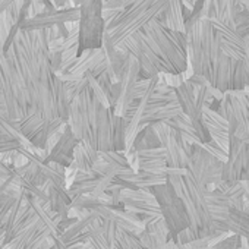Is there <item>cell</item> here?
Segmentation results:
<instances>
[{"instance_id": "1", "label": "cell", "mask_w": 249, "mask_h": 249, "mask_svg": "<svg viewBox=\"0 0 249 249\" xmlns=\"http://www.w3.org/2000/svg\"><path fill=\"white\" fill-rule=\"evenodd\" d=\"M188 43V66L194 75L202 76L208 85L221 94L246 89L243 60H233L224 54L211 22L192 14L185 22Z\"/></svg>"}, {"instance_id": "2", "label": "cell", "mask_w": 249, "mask_h": 249, "mask_svg": "<svg viewBox=\"0 0 249 249\" xmlns=\"http://www.w3.org/2000/svg\"><path fill=\"white\" fill-rule=\"evenodd\" d=\"M166 182L175 189L176 195L182 199L188 218L189 230L194 233L195 239L215 236L213 231V218L208 208L207 194L208 188L204 186L191 172L166 169Z\"/></svg>"}, {"instance_id": "3", "label": "cell", "mask_w": 249, "mask_h": 249, "mask_svg": "<svg viewBox=\"0 0 249 249\" xmlns=\"http://www.w3.org/2000/svg\"><path fill=\"white\" fill-rule=\"evenodd\" d=\"M154 54L164 65L166 73L182 75L188 69V43L185 33L173 31L159 21L148 22L142 30Z\"/></svg>"}, {"instance_id": "4", "label": "cell", "mask_w": 249, "mask_h": 249, "mask_svg": "<svg viewBox=\"0 0 249 249\" xmlns=\"http://www.w3.org/2000/svg\"><path fill=\"white\" fill-rule=\"evenodd\" d=\"M166 9L167 0H137L106 25V33L108 34L113 46L117 49L123 41L141 31L148 22L154 19L157 21Z\"/></svg>"}, {"instance_id": "5", "label": "cell", "mask_w": 249, "mask_h": 249, "mask_svg": "<svg viewBox=\"0 0 249 249\" xmlns=\"http://www.w3.org/2000/svg\"><path fill=\"white\" fill-rule=\"evenodd\" d=\"M104 0H81L78 19V56L85 50L101 49L106 24L103 19Z\"/></svg>"}, {"instance_id": "6", "label": "cell", "mask_w": 249, "mask_h": 249, "mask_svg": "<svg viewBox=\"0 0 249 249\" xmlns=\"http://www.w3.org/2000/svg\"><path fill=\"white\" fill-rule=\"evenodd\" d=\"M150 192L154 195V198L160 207L161 217L169 230V237H170V240H173L182 230L189 227V218H188L186 208H185L182 199L176 195L175 189L167 182L163 185L150 188Z\"/></svg>"}, {"instance_id": "7", "label": "cell", "mask_w": 249, "mask_h": 249, "mask_svg": "<svg viewBox=\"0 0 249 249\" xmlns=\"http://www.w3.org/2000/svg\"><path fill=\"white\" fill-rule=\"evenodd\" d=\"M223 161L207 153L201 144L191 147V156L186 170L191 172L204 186L211 188L221 182Z\"/></svg>"}, {"instance_id": "8", "label": "cell", "mask_w": 249, "mask_h": 249, "mask_svg": "<svg viewBox=\"0 0 249 249\" xmlns=\"http://www.w3.org/2000/svg\"><path fill=\"white\" fill-rule=\"evenodd\" d=\"M248 159H249V144L234 137H230L227 160L223 164L221 180L229 183L230 186L237 182H242V175L245 172Z\"/></svg>"}, {"instance_id": "9", "label": "cell", "mask_w": 249, "mask_h": 249, "mask_svg": "<svg viewBox=\"0 0 249 249\" xmlns=\"http://www.w3.org/2000/svg\"><path fill=\"white\" fill-rule=\"evenodd\" d=\"M79 19V9L75 6L56 9L52 12H41L38 15L30 17L21 22V31H40V30H50L56 28L63 24H75Z\"/></svg>"}, {"instance_id": "10", "label": "cell", "mask_w": 249, "mask_h": 249, "mask_svg": "<svg viewBox=\"0 0 249 249\" xmlns=\"http://www.w3.org/2000/svg\"><path fill=\"white\" fill-rule=\"evenodd\" d=\"M210 21V19H208ZM215 36L218 38V44L226 56H229L233 60H243L245 57V41L242 37L237 36V33L227 25L218 22V21H210Z\"/></svg>"}, {"instance_id": "11", "label": "cell", "mask_w": 249, "mask_h": 249, "mask_svg": "<svg viewBox=\"0 0 249 249\" xmlns=\"http://www.w3.org/2000/svg\"><path fill=\"white\" fill-rule=\"evenodd\" d=\"M202 120L204 126L207 128L211 141H214L217 145H220L226 153L229 150V124L227 120L220 116L215 110H211L210 107L204 106L202 108Z\"/></svg>"}, {"instance_id": "12", "label": "cell", "mask_w": 249, "mask_h": 249, "mask_svg": "<svg viewBox=\"0 0 249 249\" xmlns=\"http://www.w3.org/2000/svg\"><path fill=\"white\" fill-rule=\"evenodd\" d=\"M226 224L229 227L230 234H237L245 239L249 233V214L231 207L229 210Z\"/></svg>"}, {"instance_id": "13", "label": "cell", "mask_w": 249, "mask_h": 249, "mask_svg": "<svg viewBox=\"0 0 249 249\" xmlns=\"http://www.w3.org/2000/svg\"><path fill=\"white\" fill-rule=\"evenodd\" d=\"M233 22H234V31L239 37L246 38L249 37V12L246 8L234 0V12H233Z\"/></svg>"}, {"instance_id": "14", "label": "cell", "mask_w": 249, "mask_h": 249, "mask_svg": "<svg viewBox=\"0 0 249 249\" xmlns=\"http://www.w3.org/2000/svg\"><path fill=\"white\" fill-rule=\"evenodd\" d=\"M242 240H243V237H240L237 234H227L213 249H237L242 245Z\"/></svg>"}, {"instance_id": "15", "label": "cell", "mask_w": 249, "mask_h": 249, "mask_svg": "<svg viewBox=\"0 0 249 249\" xmlns=\"http://www.w3.org/2000/svg\"><path fill=\"white\" fill-rule=\"evenodd\" d=\"M202 145V148L207 151V153H210L213 157H215L217 160H220V161H226L227 160V153L220 147V145H217L214 141H210V142H207V144H201Z\"/></svg>"}, {"instance_id": "16", "label": "cell", "mask_w": 249, "mask_h": 249, "mask_svg": "<svg viewBox=\"0 0 249 249\" xmlns=\"http://www.w3.org/2000/svg\"><path fill=\"white\" fill-rule=\"evenodd\" d=\"M245 41V57H243V65L246 71V92L249 97V37L243 38Z\"/></svg>"}, {"instance_id": "17", "label": "cell", "mask_w": 249, "mask_h": 249, "mask_svg": "<svg viewBox=\"0 0 249 249\" xmlns=\"http://www.w3.org/2000/svg\"><path fill=\"white\" fill-rule=\"evenodd\" d=\"M52 3L56 9H65L72 6V0H52Z\"/></svg>"}, {"instance_id": "18", "label": "cell", "mask_w": 249, "mask_h": 249, "mask_svg": "<svg viewBox=\"0 0 249 249\" xmlns=\"http://www.w3.org/2000/svg\"><path fill=\"white\" fill-rule=\"evenodd\" d=\"M44 6V12H52V11H56L54 5L52 3V0H40Z\"/></svg>"}, {"instance_id": "19", "label": "cell", "mask_w": 249, "mask_h": 249, "mask_svg": "<svg viewBox=\"0 0 249 249\" xmlns=\"http://www.w3.org/2000/svg\"><path fill=\"white\" fill-rule=\"evenodd\" d=\"M3 12H5V11H3L2 8H0V19H2V14H3Z\"/></svg>"}]
</instances>
